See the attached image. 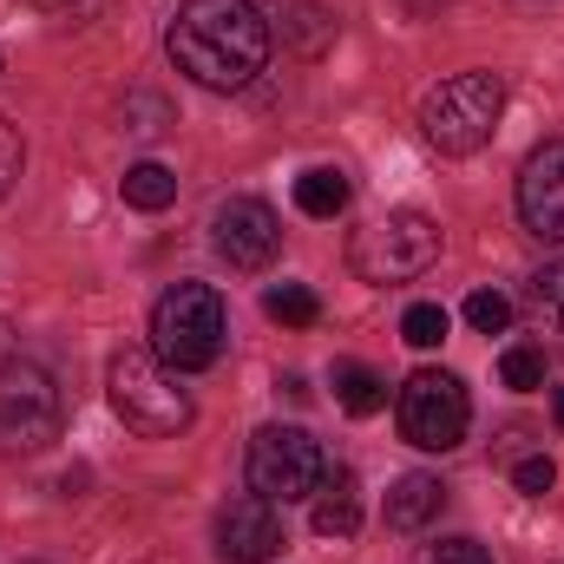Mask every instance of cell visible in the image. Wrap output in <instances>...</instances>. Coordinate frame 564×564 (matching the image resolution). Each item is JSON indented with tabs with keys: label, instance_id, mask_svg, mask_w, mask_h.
<instances>
[{
	"label": "cell",
	"instance_id": "23",
	"mask_svg": "<svg viewBox=\"0 0 564 564\" xmlns=\"http://www.w3.org/2000/svg\"><path fill=\"white\" fill-rule=\"evenodd\" d=\"M512 486H519L525 499H545V492L558 486V466H552L545 453H532V459H519V466H512Z\"/></svg>",
	"mask_w": 564,
	"mask_h": 564
},
{
	"label": "cell",
	"instance_id": "13",
	"mask_svg": "<svg viewBox=\"0 0 564 564\" xmlns=\"http://www.w3.org/2000/svg\"><path fill=\"white\" fill-rule=\"evenodd\" d=\"M315 539H355L361 532V486H355V473L348 466H335L328 479H322V492H315Z\"/></svg>",
	"mask_w": 564,
	"mask_h": 564
},
{
	"label": "cell",
	"instance_id": "30",
	"mask_svg": "<svg viewBox=\"0 0 564 564\" xmlns=\"http://www.w3.org/2000/svg\"><path fill=\"white\" fill-rule=\"evenodd\" d=\"M552 414H558V426H564V388H558V394H552Z\"/></svg>",
	"mask_w": 564,
	"mask_h": 564
},
{
	"label": "cell",
	"instance_id": "5",
	"mask_svg": "<svg viewBox=\"0 0 564 564\" xmlns=\"http://www.w3.org/2000/svg\"><path fill=\"white\" fill-rule=\"evenodd\" d=\"M112 408H119V421L144 433V440H171V433H184L191 426V394L177 388V375L158 361V355H144V348H126L119 361H112Z\"/></svg>",
	"mask_w": 564,
	"mask_h": 564
},
{
	"label": "cell",
	"instance_id": "10",
	"mask_svg": "<svg viewBox=\"0 0 564 564\" xmlns=\"http://www.w3.org/2000/svg\"><path fill=\"white\" fill-rule=\"evenodd\" d=\"M282 545H289V539H282L276 499L243 492V499H230V506L217 512V558L224 564H270Z\"/></svg>",
	"mask_w": 564,
	"mask_h": 564
},
{
	"label": "cell",
	"instance_id": "29",
	"mask_svg": "<svg viewBox=\"0 0 564 564\" xmlns=\"http://www.w3.org/2000/svg\"><path fill=\"white\" fill-rule=\"evenodd\" d=\"M408 13H433V7H446V0H401Z\"/></svg>",
	"mask_w": 564,
	"mask_h": 564
},
{
	"label": "cell",
	"instance_id": "19",
	"mask_svg": "<svg viewBox=\"0 0 564 564\" xmlns=\"http://www.w3.org/2000/svg\"><path fill=\"white\" fill-rule=\"evenodd\" d=\"M499 381H506L512 394H539V388H545V348L512 341V348L499 355Z\"/></svg>",
	"mask_w": 564,
	"mask_h": 564
},
{
	"label": "cell",
	"instance_id": "15",
	"mask_svg": "<svg viewBox=\"0 0 564 564\" xmlns=\"http://www.w3.org/2000/svg\"><path fill=\"white\" fill-rule=\"evenodd\" d=\"M119 197H126L132 210H144V217H158V210L177 204V171H164L158 158H144V164H132V171L119 177Z\"/></svg>",
	"mask_w": 564,
	"mask_h": 564
},
{
	"label": "cell",
	"instance_id": "28",
	"mask_svg": "<svg viewBox=\"0 0 564 564\" xmlns=\"http://www.w3.org/2000/svg\"><path fill=\"white\" fill-rule=\"evenodd\" d=\"M7 361H13V322L0 315V368H7Z\"/></svg>",
	"mask_w": 564,
	"mask_h": 564
},
{
	"label": "cell",
	"instance_id": "16",
	"mask_svg": "<svg viewBox=\"0 0 564 564\" xmlns=\"http://www.w3.org/2000/svg\"><path fill=\"white\" fill-rule=\"evenodd\" d=\"M348 197H355V191H348V177H341V171H328V164H315V171H302V177H295V210H302V217H322V224H328V217H341V210H348Z\"/></svg>",
	"mask_w": 564,
	"mask_h": 564
},
{
	"label": "cell",
	"instance_id": "4",
	"mask_svg": "<svg viewBox=\"0 0 564 564\" xmlns=\"http://www.w3.org/2000/svg\"><path fill=\"white\" fill-rule=\"evenodd\" d=\"M440 263V224L426 210H388L355 230L348 270L361 282H414Z\"/></svg>",
	"mask_w": 564,
	"mask_h": 564
},
{
	"label": "cell",
	"instance_id": "26",
	"mask_svg": "<svg viewBox=\"0 0 564 564\" xmlns=\"http://www.w3.org/2000/svg\"><path fill=\"white\" fill-rule=\"evenodd\" d=\"M414 564H492V558H486V545H473V539H440V545H426Z\"/></svg>",
	"mask_w": 564,
	"mask_h": 564
},
{
	"label": "cell",
	"instance_id": "22",
	"mask_svg": "<svg viewBox=\"0 0 564 564\" xmlns=\"http://www.w3.org/2000/svg\"><path fill=\"white\" fill-rule=\"evenodd\" d=\"M466 322H473L479 335H506V328H512V302H506L499 289H473V295H466Z\"/></svg>",
	"mask_w": 564,
	"mask_h": 564
},
{
	"label": "cell",
	"instance_id": "14",
	"mask_svg": "<svg viewBox=\"0 0 564 564\" xmlns=\"http://www.w3.org/2000/svg\"><path fill=\"white\" fill-rule=\"evenodd\" d=\"M440 506H446V486L433 473H401L388 486V525L394 532H426L440 519Z\"/></svg>",
	"mask_w": 564,
	"mask_h": 564
},
{
	"label": "cell",
	"instance_id": "27",
	"mask_svg": "<svg viewBox=\"0 0 564 564\" xmlns=\"http://www.w3.org/2000/svg\"><path fill=\"white\" fill-rule=\"evenodd\" d=\"M26 7H40L53 20H93V13H106V0H26Z\"/></svg>",
	"mask_w": 564,
	"mask_h": 564
},
{
	"label": "cell",
	"instance_id": "2",
	"mask_svg": "<svg viewBox=\"0 0 564 564\" xmlns=\"http://www.w3.org/2000/svg\"><path fill=\"white\" fill-rule=\"evenodd\" d=\"M230 341V315H224V295L210 282H171L151 308V355L171 368V375H197V368H217Z\"/></svg>",
	"mask_w": 564,
	"mask_h": 564
},
{
	"label": "cell",
	"instance_id": "25",
	"mask_svg": "<svg viewBox=\"0 0 564 564\" xmlns=\"http://www.w3.org/2000/svg\"><path fill=\"white\" fill-rule=\"evenodd\" d=\"M20 171H26V139H20V132L0 119V197L20 184Z\"/></svg>",
	"mask_w": 564,
	"mask_h": 564
},
{
	"label": "cell",
	"instance_id": "18",
	"mask_svg": "<svg viewBox=\"0 0 564 564\" xmlns=\"http://www.w3.org/2000/svg\"><path fill=\"white\" fill-rule=\"evenodd\" d=\"M525 315L539 322V335H558V348H564V263H545L539 276L525 282Z\"/></svg>",
	"mask_w": 564,
	"mask_h": 564
},
{
	"label": "cell",
	"instance_id": "8",
	"mask_svg": "<svg viewBox=\"0 0 564 564\" xmlns=\"http://www.w3.org/2000/svg\"><path fill=\"white\" fill-rule=\"evenodd\" d=\"M466 421H473V401L459 388V375L446 368H421L401 381V440L421 446V453H453L466 440Z\"/></svg>",
	"mask_w": 564,
	"mask_h": 564
},
{
	"label": "cell",
	"instance_id": "7",
	"mask_svg": "<svg viewBox=\"0 0 564 564\" xmlns=\"http://www.w3.org/2000/svg\"><path fill=\"white\" fill-rule=\"evenodd\" d=\"M322 479H328V459L308 426H263L250 440V492L289 506V499H315Z\"/></svg>",
	"mask_w": 564,
	"mask_h": 564
},
{
	"label": "cell",
	"instance_id": "21",
	"mask_svg": "<svg viewBox=\"0 0 564 564\" xmlns=\"http://www.w3.org/2000/svg\"><path fill=\"white\" fill-rule=\"evenodd\" d=\"M446 328H453V315H446L440 302H414V308L401 315V341H408V348H440Z\"/></svg>",
	"mask_w": 564,
	"mask_h": 564
},
{
	"label": "cell",
	"instance_id": "11",
	"mask_svg": "<svg viewBox=\"0 0 564 564\" xmlns=\"http://www.w3.org/2000/svg\"><path fill=\"white\" fill-rule=\"evenodd\" d=\"M519 224L539 243H564V139H545L519 171Z\"/></svg>",
	"mask_w": 564,
	"mask_h": 564
},
{
	"label": "cell",
	"instance_id": "3",
	"mask_svg": "<svg viewBox=\"0 0 564 564\" xmlns=\"http://www.w3.org/2000/svg\"><path fill=\"white\" fill-rule=\"evenodd\" d=\"M506 119V79L499 73H453L421 99V132L440 158H473L479 144H492Z\"/></svg>",
	"mask_w": 564,
	"mask_h": 564
},
{
	"label": "cell",
	"instance_id": "31",
	"mask_svg": "<svg viewBox=\"0 0 564 564\" xmlns=\"http://www.w3.org/2000/svg\"><path fill=\"white\" fill-rule=\"evenodd\" d=\"M0 73H7V59H0Z\"/></svg>",
	"mask_w": 564,
	"mask_h": 564
},
{
	"label": "cell",
	"instance_id": "17",
	"mask_svg": "<svg viewBox=\"0 0 564 564\" xmlns=\"http://www.w3.org/2000/svg\"><path fill=\"white\" fill-rule=\"evenodd\" d=\"M335 401H341L355 421H368V414L388 408V381H381L368 361H335Z\"/></svg>",
	"mask_w": 564,
	"mask_h": 564
},
{
	"label": "cell",
	"instance_id": "6",
	"mask_svg": "<svg viewBox=\"0 0 564 564\" xmlns=\"http://www.w3.org/2000/svg\"><path fill=\"white\" fill-rule=\"evenodd\" d=\"M59 388L40 361H7L0 368V453H46L59 440Z\"/></svg>",
	"mask_w": 564,
	"mask_h": 564
},
{
	"label": "cell",
	"instance_id": "20",
	"mask_svg": "<svg viewBox=\"0 0 564 564\" xmlns=\"http://www.w3.org/2000/svg\"><path fill=\"white\" fill-rule=\"evenodd\" d=\"M263 308H270V322H282V328H308V322L322 315L315 289H302V282H276V289L263 295Z\"/></svg>",
	"mask_w": 564,
	"mask_h": 564
},
{
	"label": "cell",
	"instance_id": "12",
	"mask_svg": "<svg viewBox=\"0 0 564 564\" xmlns=\"http://www.w3.org/2000/svg\"><path fill=\"white\" fill-rule=\"evenodd\" d=\"M276 33H282L289 53L322 59V53L335 46V13L315 7V0H276V7H270V40H276Z\"/></svg>",
	"mask_w": 564,
	"mask_h": 564
},
{
	"label": "cell",
	"instance_id": "9",
	"mask_svg": "<svg viewBox=\"0 0 564 564\" xmlns=\"http://www.w3.org/2000/svg\"><path fill=\"white\" fill-rule=\"evenodd\" d=\"M210 243H217V257L230 263V270H270L282 250V224L270 204H257V197H230V204H217V217H210Z\"/></svg>",
	"mask_w": 564,
	"mask_h": 564
},
{
	"label": "cell",
	"instance_id": "1",
	"mask_svg": "<svg viewBox=\"0 0 564 564\" xmlns=\"http://www.w3.org/2000/svg\"><path fill=\"white\" fill-rule=\"evenodd\" d=\"M164 53L204 93H243L270 66V13L257 0H184L164 26Z\"/></svg>",
	"mask_w": 564,
	"mask_h": 564
},
{
	"label": "cell",
	"instance_id": "24",
	"mask_svg": "<svg viewBox=\"0 0 564 564\" xmlns=\"http://www.w3.org/2000/svg\"><path fill=\"white\" fill-rule=\"evenodd\" d=\"M171 126V106L164 99H151V93H139L132 106H126V132H139V139H158Z\"/></svg>",
	"mask_w": 564,
	"mask_h": 564
}]
</instances>
